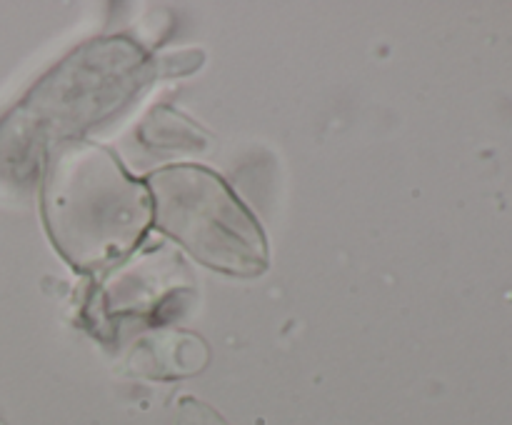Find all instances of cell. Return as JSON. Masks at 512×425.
Here are the masks:
<instances>
[{"label": "cell", "mask_w": 512, "mask_h": 425, "mask_svg": "<svg viewBox=\"0 0 512 425\" xmlns=\"http://www.w3.org/2000/svg\"><path fill=\"white\" fill-rule=\"evenodd\" d=\"M43 215L55 248L83 273L123 260L153 223L148 188L113 153L85 140L50 153Z\"/></svg>", "instance_id": "1"}, {"label": "cell", "mask_w": 512, "mask_h": 425, "mask_svg": "<svg viewBox=\"0 0 512 425\" xmlns=\"http://www.w3.org/2000/svg\"><path fill=\"white\" fill-rule=\"evenodd\" d=\"M138 140L148 150L168 155L175 150H203L208 145L203 130L170 108H153L138 128Z\"/></svg>", "instance_id": "4"}, {"label": "cell", "mask_w": 512, "mask_h": 425, "mask_svg": "<svg viewBox=\"0 0 512 425\" xmlns=\"http://www.w3.org/2000/svg\"><path fill=\"white\" fill-rule=\"evenodd\" d=\"M153 223L195 260L228 275H260L268 243L258 220L218 173L175 165L148 178Z\"/></svg>", "instance_id": "2"}, {"label": "cell", "mask_w": 512, "mask_h": 425, "mask_svg": "<svg viewBox=\"0 0 512 425\" xmlns=\"http://www.w3.org/2000/svg\"><path fill=\"white\" fill-rule=\"evenodd\" d=\"M178 425H228L210 405L200 403V400L185 398L180 400L178 408Z\"/></svg>", "instance_id": "5"}, {"label": "cell", "mask_w": 512, "mask_h": 425, "mask_svg": "<svg viewBox=\"0 0 512 425\" xmlns=\"http://www.w3.org/2000/svg\"><path fill=\"white\" fill-rule=\"evenodd\" d=\"M203 60V55L198 50H183V53H175V55H165L160 63H155L153 68H158L163 75H185L190 70H195Z\"/></svg>", "instance_id": "6"}, {"label": "cell", "mask_w": 512, "mask_h": 425, "mask_svg": "<svg viewBox=\"0 0 512 425\" xmlns=\"http://www.w3.org/2000/svg\"><path fill=\"white\" fill-rule=\"evenodd\" d=\"M150 70L148 55L125 38L93 40L75 50L30 95L35 143H73L75 135L125 108Z\"/></svg>", "instance_id": "3"}]
</instances>
